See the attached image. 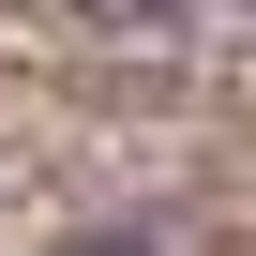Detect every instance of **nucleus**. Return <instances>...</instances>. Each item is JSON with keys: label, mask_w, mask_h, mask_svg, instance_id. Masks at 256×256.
Masks as SVG:
<instances>
[{"label": "nucleus", "mask_w": 256, "mask_h": 256, "mask_svg": "<svg viewBox=\"0 0 256 256\" xmlns=\"http://www.w3.org/2000/svg\"><path fill=\"white\" fill-rule=\"evenodd\" d=\"M90 30H181V0H76Z\"/></svg>", "instance_id": "f257e3e1"}, {"label": "nucleus", "mask_w": 256, "mask_h": 256, "mask_svg": "<svg viewBox=\"0 0 256 256\" xmlns=\"http://www.w3.org/2000/svg\"><path fill=\"white\" fill-rule=\"evenodd\" d=\"M60 256H151V241H60Z\"/></svg>", "instance_id": "f03ea898"}]
</instances>
